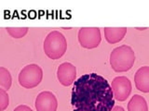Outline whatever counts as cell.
I'll list each match as a JSON object with an SVG mask.
<instances>
[{"label": "cell", "mask_w": 149, "mask_h": 111, "mask_svg": "<svg viewBox=\"0 0 149 111\" xmlns=\"http://www.w3.org/2000/svg\"><path fill=\"white\" fill-rule=\"evenodd\" d=\"M128 111H148L146 98L140 95H134L128 104Z\"/></svg>", "instance_id": "11"}, {"label": "cell", "mask_w": 149, "mask_h": 111, "mask_svg": "<svg viewBox=\"0 0 149 111\" xmlns=\"http://www.w3.org/2000/svg\"><path fill=\"white\" fill-rule=\"evenodd\" d=\"M115 100L110 83L99 74H84L74 82L73 111H112Z\"/></svg>", "instance_id": "1"}, {"label": "cell", "mask_w": 149, "mask_h": 111, "mask_svg": "<svg viewBox=\"0 0 149 111\" xmlns=\"http://www.w3.org/2000/svg\"><path fill=\"white\" fill-rule=\"evenodd\" d=\"M134 83L137 90L149 92V66L141 67L134 75Z\"/></svg>", "instance_id": "9"}, {"label": "cell", "mask_w": 149, "mask_h": 111, "mask_svg": "<svg viewBox=\"0 0 149 111\" xmlns=\"http://www.w3.org/2000/svg\"><path fill=\"white\" fill-rule=\"evenodd\" d=\"M43 79V69L39 65L32 63L23 67L18 75L20 85L26 89H33L40 84Z\"/></svg>", "instance_id": "4"}, {"label": "cell", "mask_w": 149, "mask_h": 111, "mask_svg": "<svg viewBox=\"0 0 149 111\" xmlns=\"http://www.w3.org/2000/svg\"><path fill=\"white\" fill-rule=\"evenodd\" d=\"M44 52L50 59H59L67 50V41L59 31H52L47 35L43 44Z\"/></svg>", "instance_id": "3"}, {"label": "cell", "mask_w": 149, "mask_h": 111, "mask_svg": "<svg viewBox=\"0 0 149 111\" xmlns=\"http://www.w3.org/2000/svg\"><path fill=\"white\" fill-rule=\"evenodd\" d=\"M78 42L80 45L87 49H93L99 46L102 37L98 27H82L78 31Z\"/></svg>", "instance_id": "5"}, {"label": "cell", "mask_w": 149, "mask_h": 111, "mask_svg": "<svg viewBox=\"0 0 149 111\" xmlns=\"http://www.w3.org/2000/svg\"><path fill=\"white\" fill-rule=\"evenodd\" d=\"M7 32L14 39H20L25 36L28 32V27H7Z\"/></svg>", "instance_id": "13"}, {"label": "cell", "mask_w": 149, "mask_h": 111, "mask_svg": "<svg viewBox=\"0 0 149 111\" xmlns=\"http://www.w3.org/2000/svg\"><path fill=\"white\" fill-rule=\"evenodd\" d=\"M109 61L111 68L116 72H126L133 67L135 53L130 45H120L112 50Z\"/></svg>", "instance_id": "2"}, {"label": "cell", "mask_w": 149, "mask_h": 111, "mask_svg": "<svg viewBox=\"0 0 149 111\" xmlns=\"http://www.w3.org/2000/svg\"><path fill=\"white\" fill-rule=\"evenodd\" d=\"M12 84V77L10 71L5 67H0V87L6 91L10 89Z\"/></svg>", "instance_id": "12"}, {"label": "cell", "mask_w": 149, "mask_h": 111, "mask_svg": "<svg viewBox=\"0 0 149 111\" xmlns=\"http://www.w3.org/2000/svg\"><path fill=\"white\" fill-rule=\"evenodd\" d=\"M136 29H137V30H140V31H143V30H146V27H144V28H139V27H137Z\"/></svg>", "instance_id": "17"}, {"label": "cell", "mask_w": 149, "mask_h": 111, "mask_svg": "<svg viewBox=\"0 0 149 111\" xmlns=\"http://www.w3.org/2000/svg\"><path fill=\"white\" fill-rule=\"evenodd\" d=\"M35 106L36 111H57L58 100L50 91H43L37 95Z\"/></svg>", "instance_id": "7"}, {"label": "cell", "mask_w": 149, "mask_h": 111, "mask_svg": "<svg viewBox=\"0 0 149 111\" xmlns=\"http://www.w3.org/2000/svg\"><path fill=\"white\" fill-rule=\"evenodd\" d=\"M13 111H33V109L27 105H20L16 106V108L13 109Z\"/></svg>", "instance_id": "15"}, {"label": "cell", "mask_w": 149, "mask_h": 111, "mask_svg": "<svg viewBox=\"0 0 149 111\" xmlns=\"http://www.w3.org/2000/svg\"><path fill=\"white\" fill-rule=\"evenodd\" d=\"M77 77V68L70 62H63L57 69V79L63 86L74 84Z\"/></svg>", "instance_id": "8"}, {"label": "cell", "mask_w": 149, "mask_h": 111, "mask_svg": "<svg viewBox=\"0 0 149 111\" xmlns=\"http://www.w3.org/2000/svg\"><path fill=\"white\" fill-rule=\"evenodd\" d=\"M112 111H125V109L122 108V106H114V108L112 109Z\"/></svg>", "instance_id": "16"}, {"label": "cell", "mask_w": 149, "mask_h": 111, "mask_svg": "<svg viewBox=\"0 0 149 111\" xmlns=\"http://www.w3.org/2000/svg\"><path fill=\"white\" fill-rule=\"evenodd\" d=\"M112 90L114 92V97L119 102L126 101L132 91V82L126 76H118L112 81Z\"/></svg>", "instance_id": "6"}, {"label": "cell", "mask_w": 149, "mask_h": 111, "mask_svg": "<svg viewBox=\"0 0 149 111\" xmlns=\"http://www.w3.org/2000/svg\"><path fill=\"white\" fill-rule=\"evenodd\" d=\"M105 40L109 44L114 45L119 43L124 39L127 34V28L125 27H105L104 28Z\"/></svg>", "instance_id": "10"}, {"label": "cell", "mask_w": 149, "mask_h": 111, "mask_svg": "<svg viewBox=\"0 0 149 111\" xmlns=\"http://www.w3.org/2000/svg\"><path fill=\"white\" fill-rule=\"evenodd\" d=\"M9 105V97L7 91L0 88V110L4 111Z\"/></svg>", "instance_id": "14"}]
</instances>
